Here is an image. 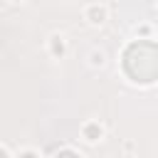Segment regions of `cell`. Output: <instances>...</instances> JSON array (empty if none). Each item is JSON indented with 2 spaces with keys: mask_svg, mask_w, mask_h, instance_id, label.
Here are the masks:
<instances>
[{
  "mask_svg": "<svg viewBox=\"0 0 158 158\" xmlns=\"http://www.w3.org/2000/svg\"><path fill=\"white\" fill-rule=\"evenodd\" d=\"M0 158H7V156H5V151H0Z\"/></svg>",
  "mask_w": 158,
  "mask_h": 158,
  "instance_id": "3957f363",
  "label": "cell"
},
{
  "mask_svg": "<svg viewBox=\"0 0 158 158\" xmlns=\"http://www.w3.org/2000/svg\"><path fill=\"white\" fill-rule=\"evenodd\" d=\"M22 158H35V156H32V153H25V156H22Z\"/></svg>",
  "mask_w": 158,
  "mask_h": 158,
  "instance_id": "7a4b0ae2",
  "label": "cell"
},
{
  "mask_svg": "<svg viewBox=\"0 0 158 158\" xmlns=\"http://www.w3.org/2000/svg\"><path fill=\"white\" fill-rule=\"evenodd\" d=\"M91 17H94V22H101V17H104V10H91Z\"/></svg>",
  "mask_w": 158,
  "mask_h": 158,
  "instance_id": "6da1fadb",
  "label": "cell"
}]
</instances>
